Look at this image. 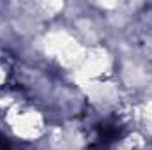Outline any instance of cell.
<instances>
[{
	"label": "cell",
	"instance_id": "obj_1",
	"mask_svg": "<svg viewBox=\"0 0 152 150\" xmlns=\"http://www.w3.org/2000/svg\"><path fill=\"white\" fill-rule=\"evenodd\" d=\"M118 136H120V127H118V124H115V122H103V124H99V125L96 127L92 143H94V145H99V147H106V145H110L112 141H115Z\"/></svg>",
	"mask_w": 152,
	"mask_h": 150
},
{
	"label": "cell",
	"instance_id": "obj_2",
	"mask_svg": "<svg viewBox=\"0 0 152 150\" xmlns=\"http://www.w3.org/2000/svg\"><path fill=\"white\" fill-rule=\"evenodd\" d=\"M0 150H9V143L2 134H0Z\"/></svg>",
	"mask_w": 152,
	"mask_h": 150
}]
</instances>
